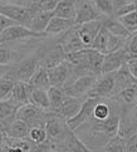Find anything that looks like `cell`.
I'll return each instance as SVG.
<instances>
[{
    "mask_svg": "<svg viewBox=\"0 0 137 152\" xmlns=\"http://www.w3.org/2000/svg\"><path fill=\"white\" fill-rule=\"evenodd\" d=\"M98 75L93 73L82 74L78 78H75L73 82H68L63 87L65 94L74 98H86L88 97L91 91L93 89L96 82H97Z\"/></svg>",
    "mask_w": 137,
    "mask_h": 152,
    "instance_id": "6da1fadb",
    "label": "cell"
},
{
    "mask_svg": "<svg viewBox=\"0 0 137 152\" xmlns=\"http://www.w3.org/2000/svg\"><path fill=\"white\" fill-rule=\"evenodd\" d=\"M0 14L12 19L16 24L29 26L30 21L34 17L35 12L26 5L12 4V3H0Z\"/></svg>",
    "mask_w": 137,
    "mask_h": 152,
    "instance_id": "7a4b0ae2",
    "label": "cell"
},
{
    "mask_svg": "<svg viewBox=\"0 0 137 152\" xmlns=\"http://www.w3.org/2000/svg\"><path fill=\"white\" fill-rule=\"evenodd\" d=\"M44 128L48 133V138L52 140L54 145H57L59 142H62L64 137L67 136L69 127L67 124V121L64 118L57 116L54 112H48V116L44 123Z\"/></svg>",
    "mask_w": 137,
    "mask_h": 152,
    "instance_id": "3957f363",
    "label": "cell"
},
{
    "mask_svg": "<svg viewBox=\"0 0 137 152\" xmlns=\"http://www.w3.org/2000/svg\"><path fill=\"white\" fill-rule=\"evenodd\" d=\"M47 116H48V111L42 110V108L34 106L33 103L20 106L18 111H16V118L26 122L30 127L44 126Z\"/></svg>",
    "mask_w": 137,
    "mask_h": 152,
    "instance_id": "277c9868",
    "label": "cell"
},
{
    "mask_svg": "<svg viewBox=\"0 0 137 152\" xmlns=\"http://www.w3.org/2000/svg\"><path fill=\"white\" fill-rule=\"evenodd\" d=\"M45 37H48L47 33H38V31L29 29L28 26L15 24L7 28L0 34V40H1V43H8V42L32 39V38H45Z\"/></svg>",
    "mask_w": 137,
    "mask_h": 152,
    "instance_id": "5b68a950",
    "label": "cell"
},
{
    "mask_svg": "<svg viewBox=\"0 0 137 152\" xmlns=\"http://www.w3.org/2000/svg\"><path fill=\"white\" fill-rule=\"evenodd\" d=\"M101 101V98L98 97H93V96H88L86 97L83 103H82V107L79 112L77 113L74 117H72L70 119L67 121V124L70 129H77L78 127H81L82 124H84L91 117H93V111H95V107L98 102Z\"/></svg>",
    "mask_w": 137,
    "mask_h": 152,
    "instance_id": "8992f818",
    "label": "cell"
},
{
    "mask_svg": "<svg viewBox=\"0 0 137 152\" xmlns=\"http://www.w3.org/2000/svg\"><path fill=\"white\" fill-rule=\"evenodd\" d=\"M116 92V78L114 72L112 73H103L98 75L97 82L91 91L89 96L98 97V98H109L114 96Z\"/></svg>",
    "mask_w": 137,
    "mask_h": 152,
    "instance_id": "52a82bcc",
    "label": "cell"
},
{
    "mask_svg": "<svg viewBox=\"0 0 137 152\" xmlns=\"http://www.w3.org/2000/svg\"><path fill=\"white\" fill-rule=\"evenodd\" d=\"M39 67V62L35 57H29L24 59L23 62L13 67V70L10 73L14 77L16 82H26L28 83L33 74L35 73V70Z\"/></svg>",
    "mask_w": 137,
    "mask_h": 152,
    "instance_id": "ba28073f",
    "label": "cell"
},
{
    "mask_svg": "<svg viewBox=\"0 0 137 152\" xmlns=\"http://www.w3.org/2000/svg\"><path fill=\"white\" fill-rule=\"evenodd\" d=\"M75 9H77V14H75V24L77 25L100 19V17H101V14L97 12V9L92 0H77Z\"/></svg>",
    "mask_w": 137,
    "mask_h": 152,
    "instance_id": "9c48e42d",
    "label": "cell"
},
{
    "mask_svg": "<svg viewBox=\"0 0 137 152\" xmlns=\"http://www.w3.org/2000/svg\"><path fill=\"white\" fill-rule=\"evenodd\" d=\"M96 123L92 126V129L95 132H98V133H103L105 136H107V137L111 140L113 137H116V136L118 134V129H119V121H121V117H119V115H112L109 116L107 119H105V121H97V119H95Z\"/></svg>",
    "mask_w": 137,
    "mask_h": 152,
    "instance_id": "30bf717a",
    "label": "cell"
},
{
    "mask_svg": "<svg viewBox=\"0 0 137 152\" xmlns=\"http://www.w3.org/2000/svg\"><path fill=\"white\" fill-rule=\"evenodd\" d=\"M73 70V67L70 64L64 61L63 63L58 64V66L49 68L48 69V74H49V80H51L52 86L56 87H63L68 83V79L70 77V73Z\"/></svg>",
    "mask_w": 137,
    "mask_h": 152,
    "instance_id": "8fae6325",
    "label": "cell"
},
{
    "mask_svg": "<svg viewBox=\"0 0 137 152\" xmlns=\"http://www.w3.org/2000/svg\"><path fill=\"white\" fill-rule=\"evenodd\" d=\"M102 28H103V21L101 19H96L88 21V23L77 25V31H78V35L82 39V42L84 43V45L89 48L92 42L95 40V38L97 37V34L100 33Z\"/></svg>",
    "mask_w": 137,
    "mask_h": 152,
    "instance_id": "7c38bea8",
    "label": "cell"
},
{
    "mask_svg": "<svg viewBox=\"0 0 137 152\" xmlns=\"http://www.w3.org/2000/svg\"><path fill=\"white\" fill-rule=\"evenodd\" d=\"M127 62H128V57H127V53H126L125 48H122V49H119L117 52L108 53L105 57V62H103L101 74L116 72V70H118L122 66H125Z\"/></svg>",
    "mask_w": 137,
    "mask_h": 152,
    "instance_id": "4fadbf2b",
    "label": "cell"
},
{
    "mask_svg": "<svg viewBox=\"0 0 137 152\" xmlns=\"http://www.w3.org/2000/svg\"><path fill=\"white\" fill-rule=\"evenodd\" d=\"M58 45L62 47V49L65 52V54L84 49V48H88V47L84 45V43L82 42V39L79 38L78 31H77V25L65 31L63 38L59 40Z\"/></svg>",
    "mask_w": 137,
    "mask_h": 152,
    "instance_id": "5bb4252c",
    "label": "cell"
},
{
    "mask_svg": "<svg viewBox=\"0 0 137 152\" xmlns=\"http://www.w3.org/2000/svg\"><path fill=\"white\" fill-rule=\"evenodd\" d=\"M58 145H61V147L58 148L59 152H93L78 138V136L74 133L73 129H69L62 142L56 145V148Z\"/></svg>",
    "mask_w": 137,
    "mask_h": 152,
    "instance_id": "9a60e30c",
    "label": "cell"
},
{
    "mask_svg": "<svg viewBox=\"0 0 137 152\" xmlns=\"http://www.w3.org/2000/svg\"><path fill=\"white\" fill-rule=\"evenodd\" d=\"M83 101H84V98H74V97L67 96L65 97V99L63 101L62 106L59 107L57 111H54V113H56L57 116L64 118L65 121H68V119L74 117L77 113L79 112Z\"/></svg>",
    "mask_w": 137,
    "mask_h": 152,
    "instance_id": "2e32d148",
    "label": "cell"
},
{
    "mask_svg": "<svg viewBox=\"0 0 137 152\" xmlns=\"http://www.w3.org/2000/svg\"><path fill=\"white\" fill-rule=\"evenodd\" d=\"M32 92H33V87L29 83L16 82L9 99L13 103H15L18 107L28 104V103H30V101H32Z\"/></svg>",
    "mask_w": 137,
    "mask_h": 152,
    "instance_id": "e0dca14e",
    "label": "cell"
},
{
    "mask_svg": "<svg viewBox=\"0 0 137 152\" xmlns=\"http://www.w3.org/2000/svg\"><path fill=\"white\" fill-rule=\"evenodd\" d=\"M137 133V121L136 117L130 113V111H123L121 116V121H119V129L118 136L125 140L130 138L131 136Z\"/></svg>",
    "mask_w": 137,
    "mask_h": 152,
    "instance_id": "ac0fdd59",
    "label": "cell"
},
{
    "mask_svg": "<svg viewBox=\"0 0 137 152\" xmlns=\"http://www.w3.org/2000/svg\"><path fill=\"white\" fill-rule=\"evenodd\" d=\"M114 78H116V92H114V96H116L118 92H121L122 89L127 88V87L137 84V79L132 75V73L130 72L127 63L114 72Z\"/></svg>",
    "mask_w": 137,
    "mask_h": 152,
    "instance_id": "d6986e66",
    "label": "cell"
},
{
    "mask_svg": "<svg viewBox=\"0 0 137 152\" xmlns=\"http://www.w3.org/2000/svg\"><path fill=\"white\" fill-rule=\"evenodd\" d=\"M75 20L74 19H64L61 17H54L52 18V20L49 21V24L45 29L47 35H57V34H62L65 33L67 30H69L70 28L75 26Z\"/></svg>",
    "mask_w": 137,
    "mask_h": 152,
    "instance_id": "ffe728a7",
    "label": "cell"
},
{
    "mask_svg": "<svg viewBox=\"0 0 137 152\" xmlns=\"http://www.w3.org/2000/svg\"><path fill=\"white\" fill-rule=\"evenodd\" d=\"M30 128L32 127L26 122L15 118L9 126H7V133L8 137L13 140H29Z\"/></svg>",
    "mask_w": 137,
    "mask_h": 152,
    "instance_id": "44dd1931",
    "label": "cell"
},
{
    "mask_svg": "<svg viewBox=\"0 0 137 152\" xmlns=\"http://www.w3.org/2000/svg\"><path fill=\"white\" fill-rule=\"evenodd\" d=\"M18 108L19 107L10 99L0 101V122L5 127L9 126L16 118V111H18Z\"/></svg>",
    "mask_w": 137,
    "mask_h": 152,
    "instance_id": "7402d4cb",
    "label": "cell"
},
{
    "mask_svg": "<svg viewBox=\"0 0 137 152\" xmlns=\"http://www.w3.org/2000/svg\"><path fill=\"white\" fill-rule=\"evenodd\" d=\"M75 1L77 0H59L54 8L53 13L56 17H61L64 19H74L75 20Z\"/></svg>",
    "mask_w": 137,
    "mask_h": 152,
    "instance_id": "603a6c76",
    "label": "cell"
},
{
    "mask_svg": "<svg viewBox=\"0 0 137 152\" xmlns=\"http://www.w3.org/2000/svg\"><path fill=\"white\" fill-rule=\"evenodd\" d=\"M53 17H54L53 12H37L28 28L34 31H38V33H45L47 26Z\"/></svg>",
    "mask_w": 137,
    "mask_h": 152,
    "instance_id": "cb8c5ba5",
    "label": "cell"
},
{
    "mask_svg": "<svg viewBox=\"0 0 137 152\" xmlns=\"http://www.w3.org/2000/svg\"><path fill=\"white\" fill-rule=\"evenodd\" d=\"M33 88H42V89H48L51 87V80H49V74L48 69L39 64V67L35 70V73L33 74V77L28 82Z\"/></svg>",
    "mask_w": 137,
    "mask_h": 152,
    "instance_id": "d4e9b609",
    "label": "cell"
},
{
    "mask_svg": "<svg viewBox=\"0 0 137 152\" xmlns=\"http://www.w3.org/2000/svg\"><path fill=\"white\" fill-rule=\"evenodd\" d=\"M105 57H106V54L92 49V48H88V56H87V58H88L89 73H93L96 75H101L102 66H103V62H105Z\"/></svg>",
    "mask_w": 137,
    "mask_h": 152,
    "instance_id": "484cf974",
    "label": "cell"
},
{
    "mask_svg": "<svg viewBox=\"0 0 137 152\" xmlns=\"http://www.w3.org/2000/svg\"><path fill=\"white\" fill-rule=\"evenodd\" d=\"M103 25L105 28L113 35L117 37H122V38H130L131 37V31L126 28V26L119 21V19L117 18H109L107 20L103 21Z\"/></svg>",
    "mask_w": 137,
    "mask_h": 152,
    "instance_id": "4316f807",
    "label": "cell"
},
{
    "mask_svg": "<svg viewBox=\"0 0 137 152\" xmlns=\"http://www.w3.org/2000/svg\"><path fill=\"white\" fill-rule=\"evenodd\" d=\"M64 61H65V52L62 49L61 45H58L57 49L49 52L47 56L43 58L42 66L45 67L47 69H49V68H53V67L58 66V64L63 63Z\"/></svg>",
    "mask_w": 137,
    "mask_h": 152,
    "instance_id": "83f0119b",
    "label": "cell"
},
{
    "mask_svg": "<svg viewBox=\"0 0 137 152\" xmlns=\"http://www.w3.org/2000/svg\"><path fill=\"white\" fill-rule=\"evenodd\" d=\"M34 106L42 108L44 111H51V101H49L48 96V89H42V88H33L32 92V101Z\"/></svg>",
    "mask_w": 137,
    "mask_h": 152,
    "instance_id": "f1b7e54d",
    "label": "cell"
},
{
    "mask_svg": "<svg viewBox=\"0 0 137 152\" xmlns=\"http://www.w3.org/2000/svg\"><path fill=\"white\" fill-rule=\"evenodd\" d=\"M48 96H49V101H51V111L52 112L57 111L58 108L62 106L65 97H67V94H65V92L62 87H56V86H51L48 88Z\"/></svg>",
    "mask_w": 137,
    "mask_h": 152,
    "instance_id": "f546056e",
    "label": "cell"
},
{
    "mask_svg": "<svg viewBox=\"0 0 137 152\" xmlns=\"http://www.w3.org/2000/svg\"><path fill=\"white\" fill-rule=\"evenodd\" d=\"M16 83V80L12 75V73L5 74L3 78H0V101L4 99H9L10 94L14 89V86Z\"/></svg>",
    "mask_w": 137,
    "mask_h": 152,
    "instance_id": "4dcf8cb0",
    "label": "cell"
},
{
    "mask_svg": "<svg viewBox=\"0 0 137 152\" xmlns=\"http://www.w3.org/2000/svg\"><path fill=\"white\" fill-rule=\"evenodd\" d=\"M108 34H109L108 30L105 28V25H103V28L100 30V33L97 34V37L95 38V40L92 42L89 48L101 52L103 54H107L108 53V50H107V48H108Z\"/></svg>",
    "mask_w": 137,
    "mask_h": 152,
    "instance_id": "1f68e13d",
    "label": "cell"
},
{
    "mask_svg": "<svg viewBox=\"0 0 137 152\" xmlns=\"http://www.w3.org/2000/svg\"><path fill=\"white\" fill-rule=\"evenodd\" d=\"M113 98L119 101L121 103H125V104H132V103H135L137 101V84L122 89L121 92H118Z\"/></svg>",
    "mask_w": 137,
    "mask_h": 152,
    "instance_id": "d6a6232c",
    "label": "cell"
},
{
    "mask_svg": "<svg viewBox=\"0 0 137 152\" xmlns=\"http://www.w3.org/2000/svg\"><path fill=\"white\" fill-rule=\"evenodd\" d=\"M58 0H29L26 7L32 8L34 12H53Z\"/></svg>",
    "mask_w": 137,
    "mask_h": 152,
    "instance_id": "836d02e7",
    "label": "cell"
},
{
    "mask_svg": "<svg viewBox=\"0 0 137 152\" xmlns=\"http://www.w3.org/2000/svg\"><path fill=\"white\" fill-rule=\"evenodd\" d=\"M102 152H126V140L117 134L106 143Z\"/></svg>",
    "mask_w": 137,
    "mask_h": 152,
    "instance_id": "e575fe53",
    "label": "cell"
},
{
    "mask_svg": "<svg viewBox=\"0 0 137 152\" xmlns=\"http://www.w3.org/2000/svg\"><path fill=\"white\" fill-rule=\"evenodd\" d=\"M48 140V133L44 126H34L30 128L29 132V141L33 143H42Z\"/></svg>",
    "mask_w": 137,
    "mask_h": 152,
    "instance_id": "d590c367",
    "label": "cell"
},
{
    "mask_svg": "<svg viewBox=\"0 0 137 152\" xmlns=\"http://www.w3.org/2000/svg\"><path fill=\"white\" fill-rule=\"evenodd\" d=\"M97 12L101 15L106 17H113V1L112 0H92Z\"/></svg>",
    "mask_w": 137,
    "mask_h": 152,
    "instance_id": "8d00e7d4",
    "label": "cell"
},
{
    "mask_svg": "<svg viewBox=\"0 0 137 152\" xmlns=\"http://www.w3.org/2000/svg\"><path fill=\"white\" fill-rule=\"evenodd\" d=\"M111 108L107 103L100 101L95 107V111H93V118L97 119V121H105L109 116H111Z\"/></svg>",
    "mask_w": 137,
    "mask_h": 152,
    "instance_id": "74e56055",
    "label": "cell"
},
{
    "mask_svg": "<svg viewBox=\"0 0 137 152\" xmlns=\"http://www.w3.org/2000/svg\"><path fill=\"white\" fill-rule=\"evenodd\" d=\"M108 33H109V31H108ZM126 40H127V38L117 37V35H113V34L109 33V34H108V48H107L108 53L117 52V50H119V49H122V48H125ZM108 53H107V54H108Z\"/></svg>",
    "mask_w": 137,
    "mask_h": 152,
    "instance_id": "f35d334b",
    "label": "cell"
},
{
    "mask_svg": "<svg viewBox=\"0 0 137 152\" xmlns=\"http://www.w3.org/2000/svg\"><path fill=\"white\" fill-rule=\"evenodd\" d=\"M117 19H119V21H121L126 28L131 31V34L137 31V10H135V12H132V13L126 14V15H123V17L117 18Z\"/></svg>",
    "mask_w": 137,
    "mask_h": 152,
    "instance_id": "ab89813d",
    "label": "cell"
},
{
    "mask_svg": "<svg viewBox=\"0 0 137 152\" xmlns=\"http://www.w3.org/2000/svg\"><path fill=\"white\" fill-rule=\"evenodd\" d=\"M125 49H126V53H127L128 61L137 58V33L131 34V37L127 38L125 44Z\"/></svg>",
    "mask_w": 137,
    "mask_h": 152,
    "instance_id": "60d3db41",
    "label": "cell"
},
{
    "mask_svg": "<svg viewBox=\"0 0 137 152\" xmlns=\"http://www.w3.org/2000/svg\"><path fill=\"white\" fill-rule=\"evenodd\" d=\"M56 150V145L52 140H47L42 143H32L29 152H52Z\"/></svg>",
    "mask_w": 137,
    "mask_h": 152,
    "instance_id": "b9f144b4",
    "label": "cell"
},
{
    "mask_svg": "<svg viewBox=\"0 0 137 152\" xmlns=\"http://www.w3.org/2000/svg\"><path fill=\"white\" fill-rule=\"evenodd\" d=\"M10 62H12V50L5 43H1L0 44V64H10Z\"/></svg>",
    "mask_w": 137,
    "mask_h": 152,
    "instance_id": "7bdbcfd3",
    "label": "cell"
},
{
    "mask_svg": "<svg viewBox=\"0 0 137 152\" xmlns=\"http://www.w3.org/2000/svg\"><path fill=\"white\" fill-rule=\"evenodd\" d=\"M126 152H137V133L126 140Z\"/></svg>",
    "mask_w": 137,
    "mask_h": 152,
    "instance_id": "ee69618b",
    "label": "cell"
},
{
    "mask_svg": "<svg viewBox=\"0 0 137 152\" xmlns=\"http://www.w3.org/2000/svg\"><path fill=\"white\" fill-rule=\"evenodd\" d=\"M15 24H16L15 21H13L12 19L7 18L3 14H0V34H1L7 28H9V26H12V25H15Z\"/></svg>",
    "mask_w": 137,
    "mask_h": 152,
    "instance_id": "f6af8a7d",
    "label": "cell"
},
{
    "mask_svg": "<svg viewBox=\"0 0 137 152\" xmlns=\"http://www.w3.org/2000/svg\"><path fill=\"white\" fill-rule=\"evenodd\" d=\"M127 67L130 69V72L132 73V75L137 79V58L130 59V61L127 62Z\"/></svg>",
    "mask_w": 137,
    "mask_h": 152,
    "instance_id": "bcb514c9",
    "label": "cell"
},
{
    "mask_svg": "<svg viewBox=\"0 0 137 152\" xmlns=\"http://www.w3.org/2000/svg\"><path fill=\"white\" fill-rule=\"evenodd\" d=\"M14 66H10V64H0V78H3L5 74H8L9 72L13 70Z\"/></svg>",
    "mask_w": 137,
    "mask_h": 152,
    "instance_id": "7dc6e473",
    "label": "cell"
},
{
    "mask_svg": "<svg viewBox=\"0 0 137 152\" xmlns=\"http://www.w3.org/2000/svg\"><path fill=\"white\" fill-rule=\"evenodd\" d=\"M8 140V133H7V127L0 122V145H3L5 141Z\"/></svg>",
    "mask_w": 137,
    "mask_h": 152,
    "instance_id": "c3c4849f",
    "label": "cell"
},
{
    "mask_svg": "<svg viewBox=\"0 0 137 152\" xmlns=\"http://www.w3.org/2000/svg\"><path fill=\"white\" fill-rule=\"evenodd\" d=\"M5 1H9V3H12V4H20L24 1V0H5Z\"/></svg>",
    "mask_w": 137,
    "mask_h": 152,
    "instance_id": "681fc988",
    "label": "cell"
},
{
    "mask_svg": "<svg viewBox=\"0 0 137 152\" xmlns=\"http://www.w3.org/2000/svg\"><path fill=\"white\" fill-rule=\"evenodd\" d=\"M52 152H59V151H57V150H54V151H52Z\"/></svg>",
    "mask_w": 137,
    "mask_h": 152,
    "instance_id": "f907efd6",
    "label": "cell"
},
{
    "mask_svg": "<svg viewBox=\"0 0 137 152\" xmlns=\"http://www.w3.org/2000/svg\"><path fill=\"white\" fill-rule=\"evenodd\" d=\"M136 106H137V101H136Z\"/></svg>",
    "mask_w": 137,
    "mask_h": 152,
    "instance_id": "816d5d0a",
    "label": "cell"
},
{
    "mask_svg": "<svg viewBox=\"0 0 137 152\" xmlns=\"http://www.w3.org/2000/svg\"><path fill=\"white\" fill-rule=\"evenodd\" d=\"M0 44H1V40H0Z\"/></svg>",
    "mask_w": 137,
    "mask_h": 152,
    "instance_id": "f5cc1de1",
    "label": "cell"
}]
</instances>
